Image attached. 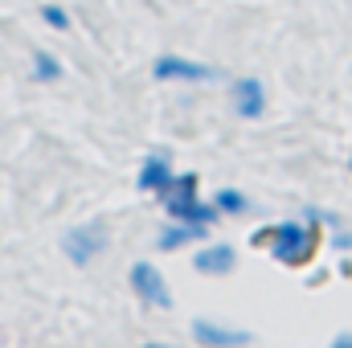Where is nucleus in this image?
<instances>
[{
  "label": "nucleus",
  "instance_id": "obj_6",
  "mask_svg": "<svg viewBox=\"0 0 352 348\" xmlns=\"http://www.w3.org/2000/svg\"><path fill=\"white\" fill-rule=\"evenodd\" d=\"M230 98H234V111L242 115V119H258L266 107V94H263V83L258 78H238L234 87H230Z\"/></svg>",
  "mask_w": 352,
  "mask_h": 348
},
{
  "label": "nucleus",
  "instance_id": "obj_3",
  "mask_svg": "<svg viewBox=\"0 0 352 348\" xmlns=\"http://www.w3.org/2000/svg\"><path fill=\"white\" fill-rule=\"evenodd\" d=\"M152 74H156L160 83H209V78H217L213 66H201V62L180 58V54H160V58L152 62Z\"/></svg>",
  "mask_w": 352,
  "mask_h": 348
},
{
  "label": "nucleus",
  "instance_id": "obj_1",
  "mask_svg": "<svg viewBox=\"0 0 352 348\" xmlns=\"http://www.w3.org/2000/svg\"><path fill=\"white\" fill-rule=\"evenodd\" d=\"M254 246H270V259L283 262V266H303V262L316 254V230L303 226V221H278L270 230H258L250 234Z\"/></svg>",
  "mask_w": 352,
  "mask_h": 348
},
{
  "label": "nucleus",
  "instance_id": "obj_8",
  "mask_svg": "<svg viewBox=\"0 0 352 348\" xmlns=\"http://www.w3.org/2000/svg\"><path fill=\"white\" fill-rule=\"evenodd\" d=\"M209 234V226H192V221H176V226H164L156 246L160 250H176V246H188V242H201Z\"/></svg>",
  "mask_w": 352,
  "mask_h": 348
},
{
  "label": "nucleus",
  "instance_id": "obj_4",
  "mask_svg": "<svg viewBox=\"0 0 352 348\" xmlns=\"http://www.w3.org/2000/svg\"><path fill=\"white\" fill-rule=\"evenodd\" d=\"M131 291H135L144 303H152V307H173L168 283H164V274H160L152 262H135V266H131Z\"/></svg>",
  "mask_w": 352,
  "mask_h": 348
},
{
  "label": "nucleus",
  "instance_id": "obj_2",
  "mask_svg": "<svg viewBox=\"0 0 352 348\" xmlns=\"http://www.w3.org/2000/svg\"><path fill=\"white\" fill-rule=\"evenodd\" d=\"M107 230L98 226V221H87V226H74L66 238H62V250H66V259L78 262V266H87L90 259H98L102 250H107Z\"/></svg>",
  "mask_w": 352,
  "mask_h": 348
},
{
  "label": "nucleus",
  "instance_id": "obj_9",
  "mask_svg": "<svg viewBox=\"0 0 352 348\" xmlns=\"http://www.w3.org/2000/svg\"><path fill=\"white\" fill-rule=\"evenodd\" d=\"M192 266L201 274H226V270H234V250L230 246H205L192 254Z\"/></svg>",
  "mask_w": 352,
  "mask_h": 348
},
{
  "label": "nucleus",
  "instance_id": "obj_7",
  "mask_svg": "<svg viewBox=\"0 0 352 348\" xmlns=\"http://www.w3.org/2000/svg\"><path fill=\"white\" fill-rule=\"evenodd\" d=\"M168 180H173V168H168V160H164V156H144L140 176H135L140 193H164V188H168Z\"/></svg>",
  "mask_w": 352,
  "mask_h": 348
},
{
  "label": "nucleus",
  "instance_id": "obj_12",
  "mask_svg": "<svg viewBox=\"0 0 352 348\" xmlns=\"http://www.w3.org/2000/svg\"><path fill=\"white\" fill-rule=\"evenodd\" d=\"M213 205H217V213H246V209H250V201H246L238 188H221Z\"/></svg>",
  "mask_w": 352,
  "mask_h": 348
},
{
  "label": "nucleus",
  "instance_id": "obj_14",
  "mask_svg": "<svg viewBox=\"0 0 352 348\" xmlns=\"http://www.w3.org/2000/svg\"><path fill=\"white\" fill-rule=\"evenodd\" d=\"M332 348H352V332H344V336H336V340H332Z\"/></svg>",
  "mask_w": 352,
  "mask_h": 348
},
{
  "label": "nucleus",
  "instance_id": "obj_15",
  "mask_svg": "<svg viewBox=\"0 0 352 348\" xmlns=\"http://www.w3.org/2000/svg\"><path fill=\"white\" fill-rule=\"evenodd\" d=\"M336 246L340 250H352V234H336Z\"/></svg>",
  "mask_w": 352,
  "mask_h": 348
},
{
  "label": "nucleus",
  "instance_id": "obj_16",
  "mask_svg": "<svg viewBox=\"0 0 352 348\" xmlns=\"http://www.w3.org/2000/svg\"><path fill=\"white\" fill-rule=\"evenodd\" d=\"M140 348H173V345H140Z\"/></svg>",
  "mask_w": 352,
  "mask_h": 348
},
{
  "label": "nucleus",
  "instance_id": "obj_13",
  "mask_svg": "<svg viewBox=\"0 0 352 348\" xmlns=\"http://www.w3.org/2000/svg\"><path fill=\"white\" fill-rule=\"evenodd\" d=\"M41 21H45L50 29H70V12H66L62 4H41Z\"/></svg>",
  "mask_w": 352,
  "mask_h": 348
},
{
  "label": "nucleus",
  "instance_id": "obj_5",
  "mask_svg": "<svg viewBox=\"0 0 352 348\" xmlns=\"http://www.w3.org/2000/svg\"><path fill=\"white\" fill-rule=\"evenodd\" d=\"M192 340L205 348H242L250 345V332H242V328H221V324H213V320H197L192 324Z\"/></svg>",
  "mask_w": 352,
  "mask_h": 348
},
{
  "label": "nucleus",
  "instance_id": "obj_11",
  "mask_svg": "<svg viewBox=\"0 0 352 348\" xmlns=\"http://www.w3.org/2000/svg\"><path fill=\"white\" fill-rule=\"evenodd\" d=\"M33 78H37V83H58V78H62V62H58L54 54L37 50V54H33Z\"/></svg>",
  "mask_w": 352,
  "mask_h": 348
},
{
  "label": "nucleus",
  "instance_id": "obj_10",
  "mask_svg": "<svg viewBox=\"0 0 352 348\" xmlns=\"http://www.w3.org/2000/svg\"><path fill=\"white\" fill-rule=\"evenodd\" d=\"M168 217H173V221H192V226H213V221H217V205H205V201L197 197V201H188V205H176Z\"/></svg>",
  "mask_w": 352,
  "mask_h": 348
}]
</instances>
